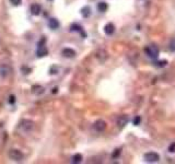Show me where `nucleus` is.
Instances as JSON below:
<instances>
[{
    "mask_svg": "<svg viewBox=\"0 0 175 164\" xmlns=\"http://www.w3.org/2000/svg\"><path fill=\"white\" fill-rule=\"evenodd\" d=\"M8 155H9V158L11 160H13L16 162H20V161H22L24 159V154L20 150H18V149H11V150H9Z\"/></svg>",
    "mask_w": 175,
    "mask_h": 164,
    "instance_id": "obj_1",
    "label": "nucleus"
},
{
    "mask_svg": "<svg viewBox=\"0 0 175 164\" xmlns=\"http://www.w3.org/2000/svg\"><path fill=\"white\" fill-rule=\"evenodd\" d=\"M146 54L149 58L151 59H157L159 57V49L157 46H153V45H150V46H147L146 49H144Z\"/></svg>",
    "mask_w": 175,
    "mask_h": 164,
    "instance_id": "obj_2",
    "label": "nucleus"
},
{
    "mask_svg": "<svg viewBox=\"0 0 175 164\" xmlns=\"http://www.w3.org/2000/svg\"><path fill=\"white\" fill-rule=\"evenodd\" d=\"M144 160L147 162L152 163V162H158L159 160H160V157H159L158 153L155 152H148L144 154Z\"/></svg>",
    "mask_w": 175,
    "mask_h": 164,
    "instance_id": "obj_3",
    "label": "nucleus"
},
{
    "mask_svg": "<svg viewBox=\"0 0 175 164\" xmlns=\"http://www.w3.org/2000/svg\"><path fill=\"white\" fill-rule=\"evenodd\" d=\"M93 127H94V129H95L96 131L102 132V131H104L105 129H106V123H105L103 119H98L94 123Z\"/></svg>",
    "mask_w": 175,
    "mask_h": 164,
    "instance_id": "obj_4",
    "label": "nucleus"
},
{
    "mask_svg": "<svg viewBox=\"0 0 175 164\" xmlns=\"http://www.w3.org/2000/svg\"><path fill=\"white\" fill-rule=\"evenodd\" d=\"M128 116L127 115H123V116H119V118L117 119V125H118V128L119 129H123L127 124H128Z\"/></svg>",
    "mask_w": 175,
    "mask_h": 164,
    "instance_id": "obj_5",
    "label": "nucleus"
},
{
    "mask_svg": "<svg viewBox=\"0 0 175 164\" xmlns=\"http://www.w3.org/2000/svg\"><path fill=\"white\" fill-rule=\"evenodd\" d=\"M11 73V68L8 65L0 66V77L2 78H7Z\"/></svg>",
    "mask_w": 175,
    "mask_h": 164,
    "instance_id": "obj_6",
    "label": "nucleus"
},
{
    "mask_svg": "<svg viewBox=\"0 0 175 164\" xmlns=\"http://www.w3.org/2000/svg\"><path fill=\"white\" fill-rule=\"evenodd\" d=\"M30 10H31V13H32L33 16H38L41 13V11H42V8L37 3H33V5H31Z\"/></svg>",
    "mask_w": 175,
    "mask_h": 164,
    "instance_id": "obj_7",
    "label": "nucleus"
},
{
    "mask_svg": "<svg viewBox=\"0 0 175 164\" xmlns=\"http://www.w3.org/2000/svg\"><path fill=\"white\" fill-rule=\"evenodd\" d=\"M61 53H62V55H64L65 57H67V58H73V57L76 56V52L71 48H64Z\"/></svg>",
    "mask_w": 175,
    "mask_h": 164,
    "instance_id": "obj_8",
    "label": "nucleus"
},
{
    "mask_svg": "<svg viewBox=\"0 0 175 164\" xmlns=\"http://www.w3.org/2000/svg\"><path fill=\"white\" fill-rule=\"evenodd\" d=\"M59 21L57 20V19H55V18H50L48 21V26L52 28V30H57L58 27H59Z\"/></svg>",
    "mask_w": 175,
    "mask_h": 164,
    "instance_id": "obj_9",
    "label": "nucleus"
},
{
    "mask_svg": "<svg viewBox=\"0 0 175 164\" xmlns=\"http://www.w3.org/2000/svg\"><path fill=\"white\" fill-rule=\"evenodd\" d=\"M21 128H23L25 131L31 130V129L33 128V123L31 121V120H22Z\"/></svg>",
    "mask_w": 175,
    "mask_h": 164,
    "instance_id": "obj_10",
    "label": "nucleus"
},
{
    "mask_svg": "<svg viewBox=\"0 0 175 164\" xmlns=\"http://www.w3.org/2000/svg\"><path fill=\"white\" fill-rule=\"evenodd\" d=\"M104 32L106 33L107 35H112L115 32V26L113 23H107L105 26H104Z\"/></svg>",
    "mask_w": 175,
    "mask_h": 164,
    "instance_id": "obj_11",
    "label": "nucleus"
},
{
    "mask_svg": "<svg viewBox=\"0 0 175 164\" xmlns=\"http://www.w3.org/2000/svg\"><path fill=\"white\" fill-rule=\"evenodd\" d=\"M48 54V50L46 47H44V46H39L36 50V55H37L38 57H44V56H46V55Z\"/></svg>",
    "mask_w": 175,
    "mask_h": 164,
    "instance_id": "obj_12",
    "label": "nucleus"
},
{
    "mask_svg": "<svg viewBox=\"0 0 175 164\" xmlns=\"http://www.w3.org/2000/svg\"><path fill=\"white\" fill-rule=\"evenodd\" d=\"M32 92L35 95H41L44 93V87L42 85H33L32 87Z\"/></svg>",
    "mask_w": 175,
    "mask_h": 164,
    "instance_id": "obj_13",
    "label": "nucleus"
},
{
    "mask_svg": "<svg viewBox=\"0 0 175 164\" xmlns=\"http://www.w3.org/2000/svg\"><path fill=\"white\" fill-rule=\"evenodd\" d=\"M107 8H109V5H107V3H106V2H104V1L98 2V11H101V12H105V11L107 10Z\"/></svg>",
    "mask_w": 175,
    "mask_h": 164,
    "instance_id": "obj_14",
    "label": "nucleus"
},
{
    "mask_svg": "<svg viewBox=\"0 0 175 164\" xmlns=\"http://www.w3.org/2000/svg\"><path fill=\"white\" fill-rule=\"evenodd\" d=\"M81 161H82V155L80 153H77V154H75V155L72 157V162H73V163H80Z\"/></svg>",
    "mask_w": 175,
    "mask_h": 164,
    "instance_id": "obj_15",
    "label": "nucleus"
},
{
    "mask_svg": "<svg viewBox=\"0 0 175 164\" xmlns=\"http://www.w3.org/2000/svg\"><path fill=\"white\" fill-rule=\"evenodd\" d=\"M81 13L84 18H88V16L91 14V9H90L89 7H84V8L81 10Z\"/></svg>",
    "mask_w": 175,
    "mask_h": 164,
    "instance_id": "obj_16",
    "label": "nucleus"
},
{
    "mask_svg": "<svg viewBox=\"0 0 175 164\" xmlns=\"http://www.w3.org/2000/svg\"><path fill=\"white\" fill-rule=\"evenodd\" d=\"M71 31H78V32H82V27L77 25V24H73L71 25Z\"/></svg>",
    "mask_w": 175,
    "mask_h": 164,
    "instance_id": "obj_17",
    "label": "nucleus"
},
{
    "mask_svg": "<svg viewBox=\"0 0 175 164\" xmlns=\"http://www.w3.org/2000/svg\"><path fill=\"white\" fill-rule=\"evenodd\" d=\"M170 49L172 52H175V38L171 39V42H170Z\"/></svg>",
    "mask_w": 175,
    "mask_h": 164,
    "instance_id": "obj_18",
    "label": "nucleus"
},
{
    "mask_svg": "<svg viewBox=\"0 0 175 164\" xmlns=\"http://www.w3.org/2000/svg\"><path fill=\"white\" fill-rule=\"evenodd\" d=\"M140 121H141V118H140V116H137V117H135L134 118V125L137 126L140 124Z\"/></svg>",
    "mask_w": 175,
    "mask_h": 164,
    "instance_id": "obj_19",
    "label": "nucleus"
},
{
    "mask_svg": "<svg viewBox=\"0 0 175 164\" xmlns=\"http://www.w3.org/2000/svg\"><path fill=\"white\" fill-rule=\"evenodd\" d=\"M10 2H11V5H21V2H22V0H10Z\"/></svg>",
    "mask_w": 175,
    "mask_h": 164,
    "instance_id": "obj_20",
    "label": "nucleus"
},
{
    "mask_svg": "<svg viewBox=\"0 0 175 164\" xmlns=\"http://www.w3.org/2000/svg\"><path fill=\"white\" fill-rule=\"evenodd\" d=\"M169 151L170 152H175V142H173L169 147Z\"/></svg>",
    "mask_w": 175,
    "mask_h": 164,
    "instance_id": "obj_21",
    "label": "nucleus"
},
{
    "mask_svg": "<svg viewBox=\"0 0 175 164\" xmlns=\"http://www.w3.org/2000/svg\"><path fill=\"white\" fill-rule=\"evenodd\" d=\"M16 102V98H14V95H10V98H9V103L13 104Z\"/></svg>",
    "mask_w": 175,
    "mask_h": 164,
    "instance_id": "obj_22",
    "label": "nucleus"
},
{
    "mask_svg": "<svg viewBox=\"0 0 175 164\" xmlns=\"http://www.w3.org/2000/svg\"><path fill=\"white\" fill-rule=\"evenodd\" d=\"M120 154V150H115V152L113 153V158H116L117 155H119Z\"/></svg>",
    "mask_w": 175,
    "mask_h": 164,
    "instance_id": "obj_23",
    "label": "nucleus"
},
{
    "mask_svg": "<svg viewBox=\"0 0 175 164\" xmlns=\"http://www.w3.org/2000/svg\"><path fill=\"white\" fill-rule=\"evenodd\" d=\"M57 92V87H54V89H53V93H56Z\"/></svg>",
    "mask_w": 175,
    "mask_h": 164,
    "instance_id": "obj_24",
    "label": "nucleus"
},
{
    "mask_svg": "<svg viewBox=\"0 0 175 164\" xmlns=\"http://www.w3.org/2000/svg\"><path fill=\"white\" fill-rule=\"evenodd\" d=\"M49 1H52V0H49Z\"/></svg>",
    "mask_w": 175,
    "mask_h": 164,
    "instance_id": "obj_25",
    "label": "nucleus"
}]
</instances>
